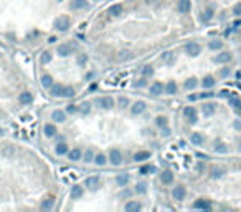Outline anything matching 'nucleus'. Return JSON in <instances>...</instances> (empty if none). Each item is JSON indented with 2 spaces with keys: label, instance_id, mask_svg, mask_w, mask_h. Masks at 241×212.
Wrapping results in <instances>:
<instances>
[{
  "label": "nucleus",
  "instance_id": "nucleus-10",
  "mask_svg": "<svg viewBox=\"0 0 241 212\" xmlns=\"http://www.w3.org/2000/svg\"><path fill=\"white\" fill-rule=\"evenodd\" d=\"M144 109H146V103L144 101H137V103L132 104L131 111H132V114H141V113H144Z\"/></svg>",
  "mask_w": 241,
  "mask_h": 212
},
{
  "label": "nucleus",
  "instance_id": "nucleus-35",
  "mask_svg": "<svg viewBox=\"0 0 241 212\" xmlns=\"http://www.w3.org/2000/svg\"><path fill=\"white\" fill-rule=\"evenodd\" d=\"M106 161H108V159H106L104 154H98V156L94 157V162H96L98 166H104V164H106Z\"/></svg>",
  "mask_w": 241,
  "mask_h": 212
},
{
  "label": "nucleus",
  "instance_id": "nucleus-11",
  "mask_svg": "<svg viewBox=\"0 0 241 212\" xmlns=\"http://www.w3.org/2000/svg\"><path fill=\"white\" fill-rule=\"evenodd\" d=\"M230 60H231V53H228V51L220 53V55H216V58H215L216 63H228Z\"/></svg>",
  "mask_w": 241,
  "mask_h": 212
},
{
  "label": "nucleus",
  "instance_id": "nucleus-22",
  "mask_svg": "<svg viewBox=\"0 0 241 212\" xmlns=\"http://www.w3.org/2000/svg\"><path fill=\"white\" fill-rule=\"evenodd\" d=\"M150 93H152V95H162V93H163V85L159 83V81H157V83H154V85L150 86Z\"/></svg>",
  "mask_w": 241,
  "mask_h": 212
},
{
  "label": "nucleus",
  "instance_id": "nucleus-31",
  "mask_svg": "<svg viewBox=\"0 0 241 212\" xmlns=\"http://www.w3.org/2000/svg\"><path fill=\"white\" fill-rule=\"evenodd\" d=\"M184 86H185V90H193L195 86H197V78H188V80L185 81Z\"/></svg>",
  "mask_w": 241,
  "mask_h": 212
},
{
  "label": "nucleus",
  "instance_id": "nucleus-28",
  "mask_svg": "<svg viewBox=\"0 0 241 212\" xmlns=\"http://www.w3.org/2000/svg\"><path fill=\"white\" fill-rule=\"evenodd\" d=\"M70 159H71V161H78V159H81V151L78 148H74V149H71V151H70Z\"/></svg>",
  "mask_w": 241,
  "mask_h": 212
},
{
  "label": "nucleus",
  "instance_id": "nucleus-9",
  "mask_svg": "<svg viewBox=\"0 0 241 212\" xmlns=\"http://www.w3.org/2000/svg\"><path fill=\"white\" fill-rule=\"evenodd\" d=\"M211 207V204L208 201H205V199H198V201H195L193 202V209H203V210H208Z\"/></svg>",
  "mask_w": 241,
  "mask_h": 212
},
{
  "label": "nucleus",
  "instance_id": "nucleus-27",
  "mask_svg": "<svg viewBox=\"0 0 241 212\" xmlns=\"http://www.w3.org/2000/svg\"><path fill=\"white\" fill-rule=\"evenodd\" d=\"M56 154H60V156H63V154L68 152V146H66L65 143H60V144H56Z\"/></svg>",
  "mask_w": 241,
  "mask_h": 212
},
{
  "label": "nucleus",
  "instance_id": "nucleus-21",
  "mask_svg": "<svg viewBox=\"0 0 241 212\" xmlns=\"http://www.w3.org/2000/svg\"><path fill=\"white\" fill-rule=\"evenodd\" d=\"M201 111H203L205 116H211V114L215 113V104H213V103H206V104H203Z\"/></svg>",
  "mask_w": 241,
  "mask_h": 212
},
{
  "label": "nucleus",
  "instance_id": "nucleus-48",
  "mask_svg": "<svg viewBox=\"0 0 241 212\" xmlns=\"http://www.w3.org/2000/svg\"><path fill=\"white\" fill-rule=\"evenodd\" d=\"M136 191L139 192V194H142V192H146V191H147V187H146V184H142V182H139V184H137V187H136Z\"/></svg>",
  "mask_w": 241,
  "mask_h": 212
},
{
  "label": "nucleus",
  "instance_id": "nucleus-17",
  "mask_svg": "<svg viewBox=\"0 0 241 212\" xmlns=\"http://www.w3.org/2000/svg\"><path fill=\"white\" fill-rule=\"evenodd\" d=\"M65 118H66L65 111H60V109L53 111V114H51V119H53V121H56V123H63V121H65Z\"/></svg>",
  "mask_w": 241,
  "mask_h": 212
},
{
  "label": "nucleus",
  "instance_id": "nucleus-12",
  "mask_svg": "<svg viewBox=\"0 0 241 212\" xmlns=\"http://www.w3.org/2000/svg\"><path fill=\"white\" fill-rule=\"evenodd\" d=\"M124 209H126L127 212H137V210L142 209V205L139 204V202H136V201H131V202H127V204H126Z\"/></svg>",
  "mask_w": 241,
  "mask_h": 212
},
{
  "label": "nucleus",
  "instance_id": "nucleus-2",
  "mask_svg": "<svg viewBox=\"0 0 241 212\" xmlns=\"http://www.w3.org/2000/svg\"><path fill=\"white\" fill-rule=\"evenodd\" d=\"M200 45L198 43H195V42H190V43H187L185 45V51L188 53L190 56H197V55H200Z\"/></svg>",
  "mask_w": 241,
  "mask_h": 212
},
{
  "label": "nucleus",
  "instance_id": "nucleus-40",
  "mask_svg": "<svg viewBox=\"0 0 241 212\" xmlns=\"http://www.w3.org/2000/svg\"><path fill=\"white\" fill-rule=\"evenodd\" d=\"M154 171H155L154 166H142L139 172H141V174H150V172H154Z\"/></svg>",
  "mask_w": 241,
  "mask_h": 212
},
{
  "label": "nucleus",
  "instance_id": "nucleus-25",
  "mask_svg": "<svg viewBox=\"0 0 241 212\" xmlns=\"http://www.w3.org/2000/svg\"><path fill=\"white\" fill-rule=\"evenodd\" d=\"M192 143H193V144H197V146H200V144H203V136H201V134L200 133H193V134H192Z\"/></svg>",
  "mask_w": 241,
  "mask_h": 212
},
{
  "label": "nucleus",
  "instance_id": "nucleus-47",
  "mask_svg": "<svg viewBox=\"0 0 241 212\" xmlns=\"http://www.w3.org/2000/svg\"><path fill=\"white\" fill-rule=\"evenodd\" d=\"M79 108H76V104H70L68 108H66V113H70V114H74L76 111H78Z\"/></svg>",
  "mask_w": 241,
  "mask_h": 212
},
{
  "label": "nucleus",
  "instance_id": "nucleus-14",
  "mask_svg": "<svg viewBox=\"0 0 241 212\" xmlns=\"http://www.w3.org/2000/svg\"><path fill=\"white\" fill-rule=\"evenodd\" d=\"M160 181L163 182V184H170V182L173 181V172L172 171H163L162 174H160Z\"/></svg>",
  "mask_w": 241,
  "mask_h": 212
},
{
  "label": "nucleus",
  "instance_id": "nucleus-58",
  "mask_svg": "<svg viewBox=\"0 0 241 212\" xmlns=\"http://www.w3.org/2000/svg\"><path fill=\"white\" fill-rule=\"evenodd\" d=\"M58 2H63V0H58Z\"/></svg>",
  "mask_w": 241,
  "mask_h": 212
},
{
  "label": "nucleus",
  "instance_id": "nucleus-19",
  "mask_svg": "<svg viewBox=\"0 0 241 212\" xmlns=\"http://www.w3.org/2000/svg\"><path fill=\"white\" fill-rule=\"evenodd\" d=\"M149 157H150V152L149 151H139L134 154V161H137V162L144 161V159H149Z\"/></svg>",
  "mask_w": 241,
  "mask_h": 212
},
{
  "label": "nucleus",
  "instance_id": "nucleus-57",
  "mask_svg": "<svg viewBox=\"0 0 241 212\" xmlns=\"http://www.w3.org/2000/svg\"><path fill=\"white\" fill-rule=\"evenodd\" d=\"M48 42H50V43H55V42H56V37H50V38H48Z\"/></svg>",
  "mask_w": 241,
  "mask_h": 212
},
{
  "label": "nucleus",
  "instance_id": "nucleus-46",
  "mask_svg": "<svg viewBox=\"0 0 241 212\" xmlns=\"http://www.w3.org/2000/svg\"><path fill=\"white\" fill-rule=\"evenodd\" d=\"M86 60H88V56H86L84 53H81V55L78 56V60H76V61H78V65H79V66H83V65L86 63Z\"/></svg>",
  "mask_w": 241,
  "mask_h": 212
},
{
  "label": "nucleus",
  "instance_id": "nucleus-29",
  "mask_svg": "<svg viewBox=\"0 0 241 212\" xmlns=\"http://www.w3.org/2000/svg\"><path fill=\"white\" fill-rule=\"evenodd\" d=\"M71 196L74 197V199H78V197L83 196V187L81 186H73V191H71Z\"/></svg>",
  "mask_w": 241,
  "mask_h": 212
},
{
  "label": "nucleus",
  "instance_id": "nucleus-39",
  "mask_svg": "<svg viewBox=\"0 0 241 212\" xmlns=\"http://www.w3.org/2000/svg\"><path fill=\"white\" fill-rule=\"evenodd\" d=\"M230 104L235 106V109H238V111L241 109V101L238 98H235V96H233V98H230Z\"/></svg>",
  "mask_w": 241,
  "mask_h": 212
},
{
  "label": "nucleus",
  "instance_id": "nucleus-34",
  "mask_svg": "<svg viewBox=\"0 0 241 212\" xmlns=\"http://www.w3.org/2000/svg\"><path fill=\"white\" fill-rule=\"evenodd\" d=\"M41 85L45 86V88H50V86L53 85V78H51V76H48V75H45L41 78Z\"/></svg>",
  "mask_w": 241,
  "mask_h": 212
},
{
  "label": "nucleus",
  "instance_id": "nucleus-45",
  "mask_svg": "<svg viewBox=\"0 0 241 212\" xmlns=\"http://www.w3.org/2000/svg\"><path fill=\"white\" fill-rule=\"evenodd\" d=\"M63 96H66V98H71V96H74V90L71 88V86H68V88H65V91H63Z\"/></svg>",
  "mask_w": 241,
  "mask_h": 212
},
{
  "label": "nucleus",
  "instance_id": "nucleus-26",
  "mask_svg": "<svg viewBox=\"0 0 241 212\" xmlns=\"http://www.w3.org/2000/svg\"><path fill=\"white\" fill-rule=\"evenodd\" d=\"M45 134H46L48 138L55 136V134H56V128L53 126V124H50V123H48V124H45Z\"/></svg>",
  "mask_w": 241,
  "mask_h": 212
},
{
  "label": "nucleus",
  "instance_id": "nucleus-7",
  "mask_svg": "<svg viewBox=\"0 0 241 212\" xmlns=\"http://www.w3.org/2000/svg\"><path fill=\"white\" fill-rule=\"evenodd\" d=\"M109 157H111V162H112L114 166H119L120 162H122V157H120V152L117 151V149H112L109 154Z\"/></svg>",
  "mask_w": 241,
  "mask_h": 212
},
{
  "label": "nucleus",
  "instance_id": "nucleus-56",
  "mask_svg": "<svg viewBox=\"0 0 241 212\" xmlns=\"http://www.w3.org/2000/svg\"><path fill=\"white\" fill-rule=\"evenodd\" d=\"M208 96H213V93H201V98H208Z\"/></svg>",
  "mask_w": 241,
  "mask_h": 212
},
{
  "label": "nucleus",
  "instance_id": "nucleus-5",
  "mask_svg": "<svg viewBox=\"0 0 241 212\" xmlns=\"http://www.w3.org/2000/svg\"><path fill=\"white\" fill-rule=\"evenodd\" d=\"M86 186H88L91 191H96V189L99 187V177H98V176L88 177V179H86Z\"/></svg>",
  "mask_w": 241,
  "mask_h": 212
},
{
  "label": "nucleus",
  "instance_id": "nucleus-53",
  "mask_svg": "<svg viewBox=\"0 0 241 212\" xmlns=\"http://www.w3.org/2000/svg\"><path fill=\"white\" fill-rule=\"evenodd\" d=\"M144 85H146V76H142V80L137 81V86H144Z\"/></svg>",
  "mask_w": 241,
  "mask_h": 212
},
{
  "label": "nucleus",
  "instance_id": "nucleus-38",
  "mask_svg": "<svg viewBox=\"0 0 241 212\" xmlns=\"http://www.w3.org/2000/svg\"><path fill=\"white\" fill-rule=\"evenodd\" d=\"M208 46L211 48V50H220V48H221V46H223V43H221L220 40H211Z\"/></svg>",
  "mask_w": 241,
  "mask_h": 212
},
{
  "label": "nucleus",
  "instance_id": "nucleus-13",
  "mask_svg": "<svg viewBox=\"0 0 241 212\" xmlns=\"http://www.w3.org/2000/svg\"><path fill=\"white\" fill-rule=\"evenodd\" d=\"M53 207H55V197H46V199L41 202V209L43 210H51Z\"/></svg>",
  "mask_w": 241,
  "mask_h": 212
},
{
  "label": "nucleus",
  "instance_id": "nucleus-33",
  "mask_svg": "<svg viewBox=\"0 0 241 212\" xmlns=\"http://www.w3.org/2000/svg\"><path fill=\"white\" fill-rule=\"evenodd\" d=\"M215 151L216 152H226V151H228V148H226V144L225 143H215Z\"/></svg>",
  "mask_w": 241,
  "mask_h": 212
},
{
  "label": "nucleus",
  "instance_id": "nucleus-15",
  "mask_svg": "<svg viewBox=\"0 0 241 212\" xmlns=\"http://www.w3.org/2000/svg\"><path fill=\"white\" fill-rule=\"evenodd\" d=\"M58 53H60L61 56H68L73 53V46L71 45H60L58 46Z\"/></svg>",
  "mask_w": 241,
  "mask_h": 212
},
{
  "label": "nucleus",
  "instance_id": "nucleus-41",
  "mask_svg": "<svg viewBox=\"0 0 241 212\" xmlns=\"http://www.w3.org/2000/svg\"><path fill=\"white\" fill-rule=\"evenodd\" d=\"M84 162H91V161H94V154H93V151L91 149H88V151L84 152V159H83Z\"/></svg>",
  "mask_w": 241,
  "mask_h": 212
},
{
  "label": "nucleus",
  "instance_id": "nucleus-36",
  "mask_svg": "<svg viewBox=\"0 0 241 212\" xmlns=\"http://www.w3.org/2000/svg\"><path fill=\"white\" fill-rule=\"evenodd\" d=\"M127 181H129V177H127L126 174H120V176H117V179H116L117 186H126V184H127Z\"/></svg>",
  "mask_w": 241,
  "mask_h": 212
},
{
  "label": "nucleus",
  "instance_id": "nucleus-50",
  "mask_svg": "<svg viewBox=\"0 0 241 212\" xmlns=\"http://www.w3.org/2000/svg\"><path fill=\"white\" fill-rule=\"evenodd\" d=\"M233 13L235 15H241V3H236L233 7Z\"/></svg>",
  "mask_w": 241,
  "mask_h": 212
},
{
  "label": "nucleus",
  "instance_id": "nucleus-51",
  "mask_svg": "<svg viewBox=\"0 0 241 212\" xmlns=\"http://www.w3.org/2000/svg\"><path fill=\"white\" fill-rule=\"evenodd\" d=\"M163 60H165V61H172V60H173V55H172V51H167L165 55H163Z\"/></svg>",
  "mask_w": 241,
  "mask_h": 212
},
{
  "label": "nucleus",
  "instance_id": "nucleus-3",
  "mask_svg": "<svg viewBox=\"0 0 241 212\" xmlns=\"http://www.w3.org/2000/svg\"><path fill=\"white\" fill-rule=\"evenodd\" d=\"M185 194H187V191H185L184 186H177V187H173V191H172V196L175 201H184Z\"/></svg>",
  "mask_w": 241,
  "mask_h": 212
},
{
  "label": "nucleus",
  "instance_id": "nucleus-6",
  "mask_svg": "<svg viewBox=\"0 0 241 212\" xmlns=\"http://www.w3.org/2000/svg\"><path fill=\"white\" fill-rule=\"evenodd\" d=\"M98 103L103 106V108H106V109H111L114 106V99L111 98V96H104V98H99L98 99Z\"/></svg>",
  "mask_w": 241,
  "mask_h": 212
},
{
  "label": "nucleus",
  "instance_id": "nucleus-23",
  "mask_svg": "<svg viewBox=\"0 0 241 212\" xmlns=\"http://www.w3.org/2000/svg\"><path fill=\"white\" fill-rule=\"evenodd\" d=\"M109 13L112 17H119L120 13H122V5H119V3H117V5H112L109 8Z\"/></svg>",
  "mask_w": 241,
  "mask_h": 212
},
{
  "label": "nucleus",
  "instance_id": "nucleus-49",
  "mask_svg": "<svg viewBox=\"0 0 241 212\" xmlns=\"http://www.w3.org/2000/svg\"><path fill=\"white\" fill-rule=\"evenodd\" d=\"M221 176H223V171L221 169H213V172H211V177H215V179L216 177H221Z\"/></svg>",
  "mask_w": 241,
  "mask_h": 212
},
{
  "label": "nucleus",
  "instance_id": "nucleus-16",
  "mask_svg": "<svg viewBox=\"0 0 241 212\" xmlns=\"http://www.w3.org/2000/svg\"><path fill=\"white\" fill-rule=\"evenodd\" d=\"M50 91H51L53 96H63L65 86H63V85H51V86H50Z\"/></svg>",
  "mask_w": 241,
  "mask_h": 212
},
{
  "label": "nucleus",
  "instance_id": "nucleus-18",
  "mask_svg": "<svg viewBox=\"0 0 241 212\" xmlns=\"http://www.w3.org/2000/svg\"><path fill=\"white\" fill-rule=\"evenodd\" d=\"M88 7V2L86 0H73L71 2V8L73 10H81V8H86Z\"/></svg>",
  "mask_w": 241,
  "mask_h": 212
},
{
  "label": "nucleus",
  "instance_id": "nucleus-54",
  "mask_svg": "<svg viewBox=\"0 0 241 212\" xmlns=\"http://www.w3.org/2000/svg\"><path fill=\"white\" fill-rule=\"evenodd\" d=\"M228 73H230V70H228V68H223V70H221V76H226Z\"/></svg>",
  "mask_w": 241,
  "mask_h": 212
},
{
  "label": "nucleus",
  "instance_id": "nucleus-8",
  "mask_svg": "<svg viewBox=\"0 0 241 212\" xmlns=\"http://www.w3.org/2000/svg\"><path fill=\"white\" fill-rule=\"evenodd\" d=\"M190 8H192L190 0H180V2H178V12L180 13H188Z\"/></svg>",
  "mask_w": 241,
  "mask_h": 212
},
{
  "label": "nucleus",
  "instance_id": "nucleus-4",
  "mask_svg": "<svg viewBox=\"0 0 241 212\" xmlns=\"http://www.w3.org/2000/svg\"><path fill=\"white\" fill-rule=\"evenodd\" d=\"M184 116L188 119L190 123H197V109L193 108V106H187V108L184 109Z\"/></svg>",
  "mask_w": 241,
  "mask_h": 212
},
{
  "label": "nucleus",
  "instance_id": "nucleus-55",
  "mask_svg": "<svg viewBox=\"0 0 241 212\" xmlns=\"http://www.w3.org/2000/svg\"><path fill=\"white\" fill-rule=\"evenodd\" d=\"M235 128L236 129H241V121H235Z\"/></svg>",
  "mask_w": 241,
  "mask_h": 212
},
{
  "label": "nucleus",
  "instance_id": "nucleus-20",
  "mask_svg": "<svg viewBox=\"0 0 241 212\" xmlns=\"http://www.w3.org/2000/svg\"><path fill=\"white\" fill-rule=\"evenodd\" d=\"M32 101H33V95H32V93H28V91H23V93L20 95V103L30 104Z\"/></svg>",
  "mask_w": 241,
  "mask_h": 212
},
{
  "label": "nucleus",
  "instance_id": "nucleus-24",
  "mask_svg": "<svg viewBox=\"0 0 241 212\" xmlns=\"http://www.w3.org/2000/svg\"><path fill=\"white\" fill-rule=\"evenodd\" d=\"M165 91L168 95H175L177 93V83L175 81H168L167 86H165Z\"/></svg>",
  "mask_w": 241,
  "mask_h": 212
},
{
  "label": "nucleus",
  "instance_id": "nucleus-52",
  "mask_svg": "<svg viewBox=\"0 0 241 212\" xmlns=\"http://www.w3.org/2000/svg\"><path fill=\"white\" fill-rule=\"evenodd\" d=\"M119 104L122 106V108H126V106L129 104V101H127V98H119Z\"/></svg>",
  "mask_w": 241,
  "mask_h": 212
},
{
  "label": "nucleus",
  "instance_id": "nucleus-1",
  "mask_svg": "<svg viewBox=\"0 0 241 212\" xmlns=\"http://www.w3.org/2000/svg\"><path fill=\"white\" fill-rule=\"evenodd\" d=\"M70 25H71V22H70L68 17H60V18L55 20V28L60 30V32H66L70 28Z\"/></svg>",
  "mask_w": 241,
  "mask_h": 212
},
{
  "label": "nucleus",
  "instance_id": "nucleus-30",
  "mask_svg": "<svg viewBox=\"0 0 241 212\" xmlns=\"http://www.w3.org/2000/svg\"><path fill=\"white\" fill-rule=\"evenodd\" d=\"M154 75V68L150 65H146L142 68V76H146V78H149V76H152Z\"/></svg>",
  "mask_w": 241,
  "mask_h": 212
},
{
  "label": "nucleus",
  "instance_id": "nucleus-37",
  "mask_svg": "<svg viewBox=\"0 0 241 212\" xmlns=\"http://www.w3.org/2000/svg\"><path fill=\"white\" fill-rule=\"evenodd\" d=\"M155 124H157L159 128H165V126H167V118H165V116H157Z\"/></svg>",
  "mask_w": 241,
  "mask_h": 212
},
{
  "label": "nucleus",
  "instance_id": "nucleus-42",
  "mask_svg": "<svg viewBox=\"0 0 241 212\" xmlns=\"http://www.w3.org/2000/svg\"><path fill=\"white\" fill-rule=\"evenodd\" d=\"M51 61V53L50 51H43L41 53V63H50Z\"/></svg>",
  "mask_w": 241,
  "mask_h": 212
},
{
  "label": "nucleus",
  "instance_id": "nucleus-44",
  "mask_svg": "<svg viewBox=\"0 0 241 212\" xmlns=\"http://www.w3.org/2000/svg\"><path fill=\"white\" fill-rule=\"evenodd\" d=\"M89 109H91V106H89V103H83L79 106V111L83 113V114H88L89 113Z\"/></svg>",
  "mask_w": 241,
  "mask_h": 212
},
{
  "label": "nucleus",
  "instance_id": "nucleus-43",
  "mask_svg": "<svg viewBox=\"0 0 241 212\" xmlns=\"http://www.w3.org/2000/svg\"><path fill=\"white\" fill-rule=\"evenodd\" d=\"M211 17H213V12H211V10H206V12L201 13V20H203V22H208Z\"/></svg>",
  "mask_w": 241,
  "mask_h": 212
},
{
  "label": "nucleus",
  "instance_id": "nucleus-32",
  "mask_svg": "<svg viewBox=\"0 0 241 212\" xmlns=\"http://www.w3.org/2000/svg\"><path fill=\"white\" fill-rule=\"evenodd\" d=\"M213 85H215V78H213V76H205V78H203V86H205V88H211Z\"/></svg>",
  "mask_w": 241,
  "mask_h": 212
}]
</instances>
